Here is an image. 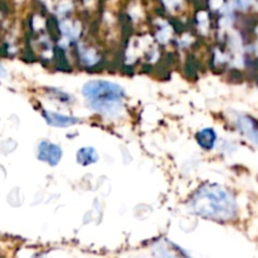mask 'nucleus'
<instances>
[{"mask_svg":"<svg viewBox=\"0 0 258 258\" xmlns=\"http://www.w3.org/2000/svg\"><path fill=\"white\" fill-rule=\"evenodd\" d=\"M98 154L92 146H85L77 151V163L82 166L92 165L97 163Z\"/></svg>","mask_w":258,"mask_h":258,"instance_id":"nucleus-6","label":"nucleus"},{"mask_svg":"<svg viewBox=\"0 0 258 258\" xmlns=\"http://www.w3.org/2000/svg\"><path fill=\"white\" fill-rule=\"evenodd\" d=\"M247 138L249 139V140L252 141V143L253 144H256V145L258 146V127H256V128H253V130L251 131V133H248L247 134Z\"/></svg>","mask_w":258,"mask_h":258,"instance_id":"nucleus-8","label":"nucleus"},{"mask_svg":"<svg viewBox=\"0 0 258 258\" xmlns=\"http://www.w3.org/2000/svg\"><path fill=\"white\" fill-rule=\"evenodd\" d=\"M82 93L88 101L90 108L103 115H116L120 112L121 101L125 97V90L120 85L102 80H93L86 83Z\"/></svg>","mask_w":258,"mask_h":258,"instance_id":"nucleus-2","label":"nucleus"},{"mask_svg":"<svg viewBox=\"0 0 258 258\" xmlns=\"http://www.w3.org/2000/svg\"><path fill=\"white\" fill-rule=\"evenodd\" d=\"M196 139L201 148L204 150H212L217 143V133L212 127H206L197 134Z\"/></svg>","mask_w":258,"mask_h":258,"instance_id":"nucleus-5","label":"nucleus"},{"mask_svg":"<svg viewBox=\"0 0 258 258\" xmlns=\"http://www.w3.org/2000/svg\"><path fill=\"white\" fill-rule=\"evenodd\" d=\"M189 209L202 218L227 222L236 218L238 213L236 199L231 191L218 184L202 185L188 203Z\"/></svg>","mask_w":258,"mask_h":258,"instance_id":"nucleus-1","label":"nucleus"},{"mask_svg":"<svg viewBox=\"0 0 258 258\" xmlns=\"http://www.w3.org/2000/svg\"><path fill=\"white\" fill-rule=\"evenodd\" d=\"M63 151L55 144L50 143V141L43 140L38 144L37 148V156L40 161H44L48 165L55 166L58 165L60 160H62Z\"/></svg>","mask_w":258,"mask_h":258,"instance_id":"nucleus-3","label":"nucleus"},{"mask_svg":"<svg viewBox=\"0 0 258 258\" xmlns=\"http://www.w3.org/2000/svg\"><path fill=\"white\" fill-rule=\"evenodd\" d=\"M47 91L52 95L53 98H57L60 102H70V101H72V96L66 93L64 91H60L58 88H47Z\"/></svg>","mask_w":258,"mask_h":258,"instance_id":"nucleus-7","label":"nucleus"},{"mask_svg":"<svg viewBox=\"0 0 258 258\" xmlns=\"http://www.w3.org/2000/svg\"><path fill=\"white\" fill-rule=\"evenodd\" d=\"M42 115L45 122L50 126H54V127H70V126L80 122V118L75 117V116L62 115V113L53 112V111L43 110Z\"/></svg>","mask_w":258,"mask_h":258,"instance_id":"nucleus-4","label":"nucleus"}]
</instances>
